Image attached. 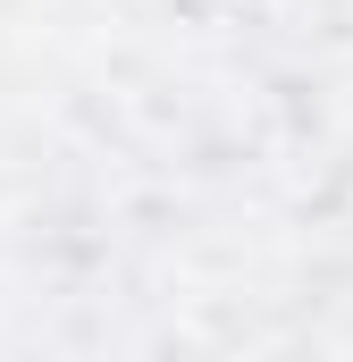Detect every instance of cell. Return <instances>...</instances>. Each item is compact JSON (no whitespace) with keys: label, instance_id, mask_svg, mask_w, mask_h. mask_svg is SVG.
<instances>
[]
</instances>
